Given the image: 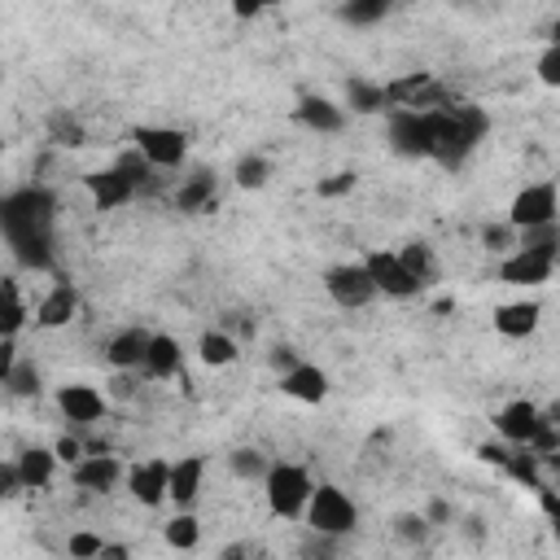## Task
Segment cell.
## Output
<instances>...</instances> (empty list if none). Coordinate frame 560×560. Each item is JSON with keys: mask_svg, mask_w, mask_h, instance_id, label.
<instances>
[{"mask_svg": "<svg viewBox=\"0 0 560 560\" xmlns=\"http://www.w3.org/2000/svg\"><path fill=\"white\" fill-rule=\"evenodd\" d=\"M0 236L22 267L48 271L57 262V192L48 184L0 192Z\"/></svg>", "mask_w": 560, "mask_h": 560, "instance_id": "1", "label": "cell"}, {"mask_svg": "<svg viewBox=\"0 0 560 560\" xmlns=\"http://www.w3.org/2000/svg\"><path fill=\"white\" fill-rule=\"evenodd\" d=\"M490 131V114L464 96H451L446 105L429 109V162H438L442 171H459L477 144Z\"/></svg>", "mask_w": 560, "mask_h": 560, "instance_id": "2", "label": "cell"}, {"mask_svg": "<svg viewBox=\"0 0 560 560\" xmlns=\"http://www.w3.org/2000/svg\"><path fill=\"white\" fill-rule=\"evenodd\" d=\"M153 179H158V171H153V166L144 162V153L131 144V149H122L109 166L88 171V175H83V188H88V197H92L96 210H118V206L136 201L140 192H149Z\"/></svg>", "mask_w": 560, "mask_h": 560, "instance_id": "3", "label": "cell"}, {"mask_svg": "<svg viewBox=\"0 0 560 560\" xmlns=\"http://www.w3.org/2000/svg\"><path fill=\"white\" fill-rule=\"evenodd\" d=\"M258 486H262V494H267L271 516H280V521H302L306 499H311V490H315V477H311L306 464L271 459V464H267V477H262Z\"/></svg>", "mask_w": 560, "mask_h": 560, "instance_id": "4", "label": "cell"}, {"mask_svg": "<svg viewBox=\"0 0 560 560\" xmlns=\"http://www.w3.org/2000/svg\"><path fill=\"white\" fill-rule=\"evenodd\" d=\"M311 534H328V538H346L359 529V503L337 486V481H315L306 512H302Z\"/></svg>", "mask_w": 560, "mask_h": 560, "instance_id": "5", "label": "cell"}, {"mask_svg": "<svg viewBox=\"0 0 560 560\" xmlns=\"http://www.w3.org/2000/svg\"><path fill=\"white\" fill-rule=\"evenodd\" d=\"M131 144L144 153L153 171H179L188 162V136L171 122H140L131 127Z\"/></svg>", "mask_w": 560, "mask_h": 560, "instance_id": "6", "label": "cell"}, {"mask_svg": "<svg viewBox=\"0 0 560 560\" xmlns=\"http://www.w3.org/2000/svg\"><path fill=\"white\" fill-rule=\"evenodd\" d=\"M455 92L429 70H411V74H398V79L385 83V105L389 109H438Z\"/></svg>", "mask_w": 560, "mask_h": 560, "instance_id": "7", "label": "cell"}, {"mask_svg": "<svg viewBox=\"0 0 560 560\" xmlns=\"http://www.w3.org/2000/svg\"><path fill=\"white\" fill-rule=\"evenodd\" d=\"M324 293H328L341 311H363V306H372V302L381 298L376 284H372V276H368V267H363V258L332 262V267L324 271Z\"/></svg>", "mask_w": 560, "mask_h": 560, "instance_id": "8", "label": "cell"}, {"mask_svg": "<svg viewBox=\"0 0 560 560\" xmlns=\"http://www.w3.org/2000/svg\"><path fill=\"white\" fill-rule=\"evenodd\" d=\"M508 223L521 228H542V223H560V192L556 179H534L525 184L512 201H508Z\"/></svg>", "mask_w": 560, "mask_h": 560, "instance_id": "9", "label": "cell"}, {"mask_svg": "<svg viewBox=\"0 0 560 560\" xmlns=\"http://www.w3.org/2000/svg\"><path fill=\"white\" fill-rule=\"evenodd\" d=\"M385 140L398 158L429 162V109H385Z\"/></svg>", "mask_w": 560, "mask_h": 560, "instance_id": "10", "label": "cell"}, {"mask_svg": "<svg viewBox=\"0 0 560 560\" xmlns=\"http://www.w3.org/2000/svg\"><path fill=\"white\" fill-rule=\"evenodd\" d=\"M363 267H368V276H372V284H376V293H381V298L411 302V298H420V293H424V289L407 276V267H402L398 249H368V254H363Z\"/></svg>", "mask_w": 560, "mask_h": 560, "instance_id": "11", "label": "cell"}, {"mask_svg": "<svg viewBox=\"0 0 560 560\" xmlns=\"http://www.w3.org/2000/svg\"><path fill=\"white\" fill-rule=\"evenodd\" d=\"M52 402H57L61 420H70V429H92V424H101L105 411H109L105 394H101L96 385H88V381H66V385H57Z\"/></svg>", "mask_w": 560, "mask_h": 560, "instance_id": "12", "label": "cell"}, {"mask_svg": "<svg viewBox=\"0 0 560 560\" xmlns=\"http://www.w3.org/2000/svg\"><path fill=\"white\" fill-rule=\"evenodd\" d=\"M547 420H556V416L542 411L538 402H529V398H512V402H503V407L494 411V433H499L508 446H529Z\"/></svg>", "mask_w": 560, "mask_h": 560, "instance_id": "13", "label": "cell"}, {"mask_svg": "<svg viewBox=\"0 0 560 560\" xmlns=\"http://www.w3.org/2000/svg\"><path fill=\"white\" fill-rule=\"evenodd\" d=\"M127 464L109 451V446H96V451H83L74 464H70V481L88 494H109L118 481H122Z\"/></svg>", "mask_w": 560, "mask_h": 560, "instance_id": "14", "label": "cell"}, {"mask_svg": "<svg viewBox=\"0 0 560 560\" xmlns=\"http://www.w3.org/2000/svg\"><path fill=\"white\" fill-rule=\"evenodd\" d=\"M166 477H171V459H136V464H127V472H122V486H127V494L140 503V508H162L166 503Z\"/></svg>", "mask_w": 560, "mask_h": 560, "instance_id": "15", "label": "cell"}, {"mask_svg": "<svg viewBox=\"0 0 560 560\" xmlns=\"http://www.w3.org/2000/svg\"><path fill=\"white\" fill-rule=\"evenodd\" d=\"M328 372L319 368V363H311V359H298L293 368H284L280 372V394L284 398H293V402H306V407H319L324 398H328Z\"/></svg>", "mask_w": 560, "mask_h": 560, "instance_id": "16", "label": "cell"}, {"mask_svg": "<svg viewBox=\"0 0 560 560\" xmlns=\"http://www.w3.org/2000/svg\"><path fill=\"white\" fill-rule=\"evenodd\" d=\"M171 206L179 214H210L219 206V179L214 171H192L171 188Z\"/></svg>", "mask_w": 560, "mask_h": 560, "instance_id": "17", "label": "cell"}, {"mask_svg": "<svg viewBox=\"0 0 560 560\" xmlns=\"http://www.w3.org/2000/svg\"><path fill=\"white\" fill-rule=\"evenodd\" d=\"M490 324H494L499 337H508V341H525V337H534V328L542 324V302H538V298L503 302V306H494Z\"/></svg>", "mask_w": 560, "mask_h": 560, "instance_id": "18", "label": "cell"}, {"mask_svg": "<svg viewBox=\"0 0 560 560\" xmlns=\"http://www.w3.org/2000/svg\"><path fill=\"white\" fill-rule=\"evenodd\" d=\"M140 372H144L149 381H175V376L184 372V346H179V337H171V332H153L149 346H144Z\"/></svg>", "mask_w": 560, "mask_h": 560, "instance_id": "19", "label": "cell"}, {"mask_svg": "<svg viewBox=\"0 0 560 560\" xmlns=\"http://www.w3.org/2000/svg\"><path fill=\"white\" fill-rule=\"evenodd\" d=\"M149 337H153V328H144V324L118 328V332L105 341V363H109L114 372H140V359H144Z\"/></svg>", "mask_w": 560, "mask_h": 560, "instance_id": "20", "label": "cell"}, {"mask_svg": "<svg viewBox=\"0 0 560 560\" xmlns=\"http://www.w3.org/2000/svg\"><path fill=\"white\" fill-rule=\"evenodd\" d=\"M206 486V459L201 455H184V459H171V477H166V503L175 508H192L197 494Z\"/></svg>", "mask_w": 560, "mask_h": 560, "instance_id": "21", "label": "cell"}, {"mask_svg": "<svg viewBox=\"0 0 560 560\" xmlns=\"http://www.w3.org/2000/svg\"><path fill=\"white\" fill-rule=\"evenodd\" d=\"M293 118L306 127V131H319V136H337L346 127V105L328 101V96H315L306 92L298 105H293Z\"/></svg>", "mask_w": 560, "mask_h": 560, "instance_id": "22", "label": "cell"}, {"mask_svg": "<svg viewBox=\"0 0 560 560\" xmlns=\"http://www.w3.org/2000/svg\"><path fill=\"white\" fill-rule=\"evenodd\" d=\"M79 315V289L70 280H57L39 302H35V328H66Z\"/></svg>", "mask_w": 560, "mask_h": 560, "instance_id": "23", "label": "cell"}, {"mask_svg": "<svg viewBox=\"0 0 560 560\" xmlns=\"http://www.w3.org/2000/svg\"><path fill=\"white\" fill-rule=\"evenodd\" d=\"M13 459H18V472H22V486L26 490H48L52 477H57V468H61V459H57L52 446H26Z\"/></svg>", "mask_w": 560, "mask_h": 560, "instance_id": "24", "label": "cell"}, {"mask_svg": "<svg viewBox=\"0 0 560 560\" xmlns=\"http://www.w3.org/2000/svg\"><path fill=\"white\" fill-rule=\"evenodd\" d=\"M398 258H402L407 276H411L420 289L438 284V276H442V262H438V254H433V245H429V241H407V245L398 249Z\"/></svg>", "mask_w": 560, "mask_h": 560, "instance_id": "25", "label": "cell"}, {"mask_svg": "<svg viewBox=\"0 0 560 560\" xmlns=\"http://www.w3.org/2000/svg\"><path fill=\"white\" fill-rule=\"evenodd\" d=\"M346 109L350 114H385V83H372L363 74L346 79Z\"/></svg>", "mask_w": 560, "mask_h": 560, "instance_id": "26", "label": "cell"}, {"mask_svg": "<svg viewBox=\"0 0 560 560\" xmlns=\"http://www.w3.org/2000/svg\"><path fill=\"white\" fill-rule=\"evenodd\" d=\"M236 354H241V346H236V337L223 332V328H206V332L197 337V359H201L206 368H228V363H236Z\"/></svg>", "mask_w": 560, "mask_h": 560, "instance_id": "27", "label": "cell"}, {"mask_svg": "<svg viewBox=\"0 0 560 560\" xmlns=\"http://www.w3.org/2000/svg\"><path fill=\"white\" fill-rule=\"evenodd\" d=\"M162 538L175 551H197L201 547V521L192 516V508H175V516L162 525Z\"/></svg>", "mask_w": 560, "mask_h": 560, "instance_id": "28", "label": "cell"}, {"mask_svg": "<svg viewBox=\"0 0 560 560\" xmlns=\"http://www.w3.org/2000/svg\"><path fill=\"white\" fill-rule=\"evenodd\" d=\"M394 4L398 0H341L337 4V18L346 26H376V22H385L394 13Z\"/></svg>", "mask_w": 560, "mask_h": 560, "instance_id": "29", "label": "cell"}, {"mask_svg": "<svg viewBox=\"0 0 560 560\" xmlns=\"http://www.w3.org/2000/svg\"><path fill=\"white\" fill-rule=\"evenodd\" d=\"M26 324V302L9 276H0V337H18Z\"/></svg>", "mask_w": 560, "mask_h": 560, "instance_id": "30", "label": "cell"}, {"mask_svg": "<svg viewBox=\"0 0 560 560\" xmlns=\"http://www.w3.org/2000/svg\"><path fill=\"white\" fill-rule=\"evenodd\" d=\"M4 389H9L13 398H39V394H44V376H39V368H35L31 359H22V354H18L13 372L4 376Z\"/></svg>", "mask_w": 560, "mask_h": 560, "instance_id": "31", "label": "cell"}, {"mask_svg": "<svg viewBox=\"0 0 560 560\" xmlns=\"http://www.w3.org/2000/svg\"><path fill=\"white\" fill-rule=\"evenodd\" d=\"M267 455L258 451V446H236L232 455H228V468H232V477L236 481H262L267 477Z\"/></svg>", "mask_w": 560, "mask_h": 560, "instance_id": "32", "label": "cell"}, {"mask_svg": "<svg viewBox=\"0 0 560 560\" xmlns=\"http://www.w3.org/2000/svg\"><path fill=\"white\" fill-rule=\"evenodd\" d=\"M48 140L61 144V149H79V144L88 140V131H83V122H79L70 109H57V114L48 118Z\"/></svg>", "mask_w": 560, "mask_h": 560, "instance_id": "33", "label": "cell"}, {"mask_svg": "<svg viewBox=\"0 0 560 560\" xmlns=\"http://www.w3.org/2000/svg\"><path fill=\"white\" fill-rule=\"evenodd\" d=\"M232 179H236V188H262V184L271 179V158H262V153H245V158H236Z\"/></svg>", "mask_w": 560, "mask_h": 560, "instance_id": "34", "label": "cell"}, {"mask_svg": "<svg viewBox=\"0 0 560 560\" xmlns=\"http://www.w3.org/2000/svg\"><path fill=\"white\" fill-rule=\"evenodd\" d=\"M516 236H521V232H516L508 219H503V223H486V228H481V245H486V249H494V254H508V249L516 245Z\"/></svg>", "mask_w": 560, "mask_h": 560, "instance_id": "35", "label": "cell"}, {"mask_svg": "<svg viewBox=\"0 0 560 560\" xmlns=\"http://www.w3.org/2000/svg\"><path fill=\"white\" fill-rule=\"evenodd\" d=\"M538 79H542V88H560V44L556 39H547V48L538 52Z\"/></svg>", "mask_w": 560, "mask_h": 560, "instance_id": "36", "label": "cell"}, {"mask_svg": "<svg viewBox=\"0 0 560 560\" xmlns=\"http://www.w3.org/2000/svg\"><path fill=\"white\" fill-rule=\"evenodd\" d=\"M394 529H398V538H407V542H424V538H429V521H424V512H407V516H398Z\"/></svg>", "mask_w": 560, "mask_h": 560, "instance_id": "37", "label": "cell"}, {"mask_svg": "<svg viewBox=\"0 0 560 560\" xmlns=\"http://www.w3.org/2000/svg\"><path fill=\"white\" fill-rule=\"evenodd\" d=\"M18 494H26L22 472H18V459H0V503L4 499H18Z\"/></svg>", "mask_w": 560, "mask_h": 560, "instance_id": "38", "label": "cell"}, {"mask_svg": "<svg viewBox=\"0 0 560 560\" xmlns=\"http://www.w3.org/2000/svg\"><path fill=\"white\" fill-rule=\"evenodd\" d=\"M101 542H105V538H96V534L79 529V534H70L66 551H70V556H83V560H88V556H101Z\"/></svg>", "mask_w": 560, "mask_h": 560, "instance_id": "39", "label": "cell"}, {"mask_svg": "<svg viewBox=\"0 0 560 560\" xmlns=\"http://www.w3.org/2000/svg\"><path fill=\"white\" fill-rule=\"evenodd\" d=\"M52 451H57V459L70 468V464H74V459H79L88 446H83V438H74V433H61V438L52 442Z\"/></svg>", "mask_w": 560, "mask_h": 560, "instance_id": "40", "label": "cell"}, {"mask_svg": "<svg viewBox=\"0 0 560 560\" xmlns=\"http://www.w3.org/2000/svg\"><path fill=\"white\" fill-rule=\"evenodd\" d=\"M350 188H354V175H350V171H337L332 179H319V184H315L319 197H341V192H350Z\"/></svg>", "mask_w": 560, "mask_h": 560, "instance_id": "41", "label": "cell"}, {"mask_svg": "<svg viewBox=\"0 0 560 560\" xmlns=\"http://www.w3.org/2000/svg\"><path fill=\"white\" fill-rule=\"evenodd\" d=\"M228 4H232V13H236V18H245V22H249V18H258V13L276 9V4H284V0H228Z\"/></svg>", "mask_w": 560, "mask_h": 560, "instance_id": "42", "label": "cell"}, {"mask_svg": "<svg viewBox=\"0 0 560 560\" xmlns=\"http://www.w3.org/2000/svg\"><path fill=\"white\" fill-rule=\"evenodd\" d=\"M13 363H18V341H13V337H0V385H4V376L13 372Z\"/></svg>", "mask_w": 560, "mask_h": 560, "instance_id": "43", "label": "cell"}, {"mask_svg": "<svg viewBox=\"0 0 560 560\" xmlns=\"http://www.w3.org/2000/svg\"><path fill=\"white\" fill-rule=\"evenodd\" d=\"M508 451H512L508 442H494V446H490V442H481V446H477V455H481L486 464H499V468H503V459H508Z\"/></svg>", "mask_w": 560, "mask_h": 560, "instance_id": "44", "label": "cell"}, {"mask_svg": "<svg viewBox=\"0 0 560 560\" xmlns=\"http://www.w3.org/2000/svg\"><path fill=\"white\" fill-rule=\"evenodd\" d=\"M293 363H298V354H293L289 346H276V350H271V368H276V372H284V368H293Z\"/></svg>", "mask_w": 560, "mask_h": 560, "instance_id": "45", "label": "cell"}, {"mask_svg": "<svg viewBox=\"0 0 560 560\" xmlns=\"http://www.w3.org/2000/svg\"><path fill=\"white\" fill-rule=\"evenodd\" d=\"M424 521H429V525H442V521H451V508H446L442 499H433V503H429V516H424Z\"/></svg>", "mask_w": 560, "mask_h": 560, "instance_id": "46", "label": "cell"}, {"mask_svg": "<svg viewBox=\"0 0 560 560\" xmlns=\"http://www.w3.org/2000/svg\"><path fill=\"white\" fill-rule=\"evenodd\" d=\"M122 556H131L127 542H101V560H122Z\"/></svg>", "mask_w": 560, "mask_h": 560, "instance_id": "47", "label": "cell"}, {"mask_svg": "<svg viewBox=\"0 0 560 560\" xmlns=\"http://www.w3.org/2000/svg\"><path fill=\"white\" fill-rule=\"evenodd\" d=\"M0 153H4V131H0Z\"/></svg>", "mask_w": 560, "mask_h": 560, "instance_id": "48", "label": "cell"}]
</instances>
